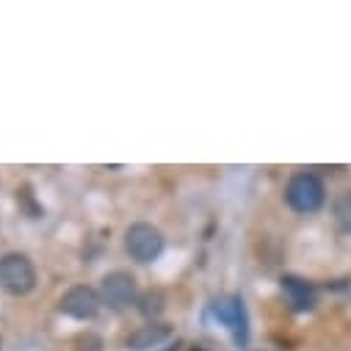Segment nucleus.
I'll use <instances>...</instances> for the list:
<instances>
[{
  "label": "nucleus",
  "mask_w": 351,
  "mask_h": 351,
  "mask_svg": "<svg viewBox=\"0 0 351 351\" xmlns=\"http://www.w3.org/2000/svg\"><path fill=\"white\" fill-rule=\"evenodd\" d=\"M61 313L72 315V318H95L100 313V296L95 288L89 285H72L64 296H61Z\"/></svg>",
  "instance_id": "39448f33"
},
{
  "label": "nucleus",
  "mask_w": 351,
  "mask_h": 351,
  "mask_svg": "<svg viewBox=\"0 0 351 351\" xmlns=\"http://www.w3.org/2000/svg\"><path fill=\"white\" fill-rule=\"evenodd\" d=\"M191 351H205V348H202V346H194V348H191Z\"/></svg>",
  "instance_id": "f8f14e48"
},
{
  "label": "nucleus",
  "mask_w": 351,
  "mask_h": 351,
  "mask_svg": "<svg viewBox=\"0 0 351 351\" xmlns=\"http://www.w3.org/2000/svg\"><path fill=\"white\" fill-rule=\"evenodd\" d=\"M125 249H128V254H130L133 260L149 263V260H155V257L160 254V249H163V235H160V230L152 227V224H144V221L130 224L128 232H125Z\"/></svg>",
  "instance_id": "7ed1b4c3"
},
{
  "label": "nucleus",
  "mask_w": 351,
  "mask_h": 351,
  "mask_svg": "<svg viewBox=\"0 0 351 351\" xmlns=\"http://www.w3.org/2000/svg\"><path fill=\"white\" fill-rule=\"evenodd\" d=\"M163 304H166V299H163L160 291H147V293H141V299H138V310H141V315H147V318L160 315V313H163Z\"/></svg>",
  "instance_id": "9d476101"
},
{
  "label": "nucleus",
  "mask_w": 351,
  "mask_h": 351,
  "mask_svg": "<svg viewBox=\"0 0 351 351\" xmlns=\"http://www.w3.org/2000/svg\"><path fill=\"white\" fill-rule=\"evenodd\" d=\"M75 348L77 351H103V340L97 335H92V332H86V335H80L75 340Z\"/></svg>",
  "instance_id": "9b49d317"
},
{
  "label": "nucleus",
  "mask_w": 351,
  "mask_h": 351,
  "mask_svg": "<svg viewBox=\"0 0 351 351\" xmlns=\"http://www.w3.org/2000/svg\"><path fill=\"white\" fill-rule=\"evenodd\" d=\"M166 351H178V348H166Z\"/></svg>",
  "instance_id": "ddd939ff"
},
{
  "label": "nucleus",
  "mask_w": 351,
  "mask_h": 351,
  "mask_svg": "<svg viewBox=\"0 0 351 351\" xmlns=\"http://www.w3.org/2000/svg\"><path fill=\"white\" fill-rule=\"evenodd\" d=\"M100 293H103V302L114 310H125L136 302L138 296V288H136V277L130 271H111L103 277L100 282Z\"/></svg>",
  "instance_id": "20e7f679"
},
{
  "label": "nucleus",
  "mask_w": 351,
  "mask_h": 351,
  "mask_svg": "<svg viewBox=\"0 0 351 351\" xmlns=\"http://www.w3.org/2000/svg\"><path fill=\"white\" fill-rule=\"evenodd\" d=\"M282 291L291 296V302H293L296 310H310L313 307V291H310L307 282H302L296 277H285L282 280Z\"/></svg>",
  "instance_id": "6e6552de"
},
{
  "label": "nucleus",
  "mask_w": 351,
  "mask_h": 351,
  "mask_svg": "<svg viewBox=\"0 0 351 351\" xmlns=\"http://www.w3.org/2000/svg\"><path fill=\"white\" fill-rule=\"evenodd\" d=\"M171 337V326L169 324H147V326H138L130 337H128V346L133 351H147V348H155L160 346L163 340Z\"/></svg>",
  "instance_id": "0eeeda50"
},
{
  "label": "nucleus",
  "mask_w": 351,
  "mask_h": 351,
  "mask_svg": "<svg viewBox=\"0 0 351 351\" xmlns=\"http://www.w3.org/2000/svg\"><path fill=\"white\" fill-rule=\"evenodd\" d=\"M34 285H36V269L25 254L12 252L6 257H0V288L6 293L25 296L34 291Z\"/></svg>",
  "instance_id": "f257e3e1"
},
{
  "label": "nucleus",
  "mask_w": 351,
  "mask_h": 351,
  "mask_svg": "<svg viewBox=\"0 0 351 351\" xmlns=\"http://www.w3.org/2000/svg\"><path fill=\"white\" fill-rule=\"evenodd\" d=\"M216 315L224 326L232 329V335L238 340H246V310H243V302L238 296H224L216 302Z\"/></svg>",
  "instance_id": "423d86ee"
},
{
  "label": "nucleus",
  "mask_w": 351,
  "mask_h": 351,
  "mask_svg": "<svg viewBox=\"0 0 351 351\" xmlns=\"http://www.w3.org/2000/svg\"><path fill=\"white\" fill-rule=\"evenodd\" d=\"M285 202L296 213H315L324 205V183L313 171H296L285 186Z\"/></svg>",
  "instance_id": "f03ea898"
},
{
  "label": "nucleus",
  "mask_w": 351,
  "mask_h": 351,
  "mask_svg": "<svg viewBox=\"0 0 351 351\" xmlns=\"http://www.w3.org/2000/svg\"><path fill=\"white\" fill-rule=\"evenodd\" d=\"M332 213H335V221L340 224V230L351 232V191H343V194L335 199Z\"/></svg>",
  "instance_id": "1a4fd4ad"
}]
</instances>
